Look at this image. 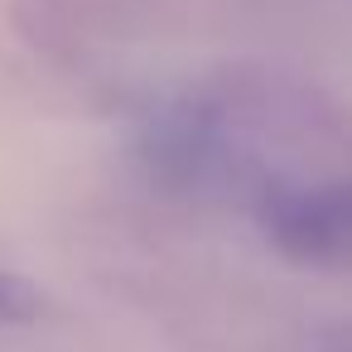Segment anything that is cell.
Listing matches in <instances>:
<instances>
[{
    "label": "cell",
    "mask_w": 352,
    "mask_h": 352,
    "mask_svg": "<svg viewBox=\"0 0 352 352\" xmlns=\"http://www.w3.org/2000/svg\"><path fill=\"white\" fill-rule=\"evenodd\" d=\"M261 222L289 256H333L352 246V174L270 188L261 198Z\"/></svg>",
    "instance_id": "cell-1"
},
{
    "label": "cell",
    "mask_w": 352,
    "mask_h": 352,
    "mask_svg": "<svg viewBox=\"0 0 352 352\" xmlns=\"http://www.w3.org/2000/svg\"><path fill=\"white\" fill-rule=\"evenodd\" d=\"M44 314H49L44 289H39L30 275L0 265V328H30V323H39Z\"/></svg>",
    "instance_id": "cell-2"
}]
</instances>
